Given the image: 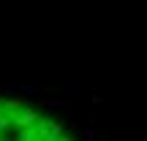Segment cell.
Masks as SVG:
<instances>
[{
  "label": "cell",
  "mask_w": 147,
  "mask_h": 141,
  "mask_svg": "<svg viewBox=\"0 0 147 141\" xmlns=\"http://www.w3.org/2000/svg\"><path fill=\"white\" fill-rule=\"evenodd\" d=\"M0 141H71L63 125L19 98H0Z\"/></svg>",
  "instance_id": "6da1fadb"
}]
</instances>
